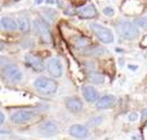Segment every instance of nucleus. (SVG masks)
Masks as SVG:
<instances>
[{"instance_id":"obj_1","label":"nucleus","mask_w":147,"mask_h":140,"mask_svg":"<svg viewBox=\"0 0 147 140\" xmlns=\"http://www.w3.org/2000/svg\"><path fill=\"white\" fill-rule=\"evenodd\" d=\"M34 87L36 89V91H39L43 95H53L57 91L58 85L54 80L40 76L34 81Z\"/></svg>"},{"instance_id":"obj_2","label":"nucleus","mask_w":147,"mask_h":140,"mask_svg":"<svg viewBox=\"0 0 147 140\" xmlns=\"http://www.w3.org/2000/svg\"><path fill=\"white\" fill-rule=\"evenodd\" d=\"M116 31L121 37L129 39V40L136 39L140 33V30H138L137 26L133 22H128V21H120L116 25Z\"/></svg>"},{"instance_id":"obj_3","label":"nucleus","mask_w":147,"mask_h":140,"mask_svg":"<svg viewBox=\"0 0 147 140\" xmlns=\"http://www.w3.org/2000/svg\"><path fill=\"white\" fill-rule=\"evenodd\" d=\"M90 30L93 31V33L98 37V40L102 41L103 44L114 43V33L107 27H103V26L98 25V23H90Z\"/></svg>"},{"instance_id":"obj_4","label":"nucleus","mask_w":147,"mask_h":140,"mask_svg":"<svg viewBox=\"0 0 147 140\" xmlns=\"http://www.w3.org/2000/svg\"><path fill=\"white\" fill-rule=\"evenodd\" d=\"M34 27H35L38 35L40 36V39L44 43H51L52 41V33H51V28H49L48 23L41 18H36L34 21Z\"/></svg>"},{"instance_id":"obj_5","label":"nucleus","mask_w":147,"mask_h":140,"mask_svg":"<svg viewBox=\"0 0 147 140\" xmlns=\"http://www.w3.org/2000/svg\"><path fill=\"white\" fill-rule=\"evenodd\" d=\"M3 75L4 77L10 82H20L23 79V73L21 72V69H18L13 64H8L3 68Z\"/></svg>"},{"instance_id":"obj_6","label":"nucleus","mask_w":147,"mask_h":140,"mask_svg":"<svg viewBox=\"0 0 147 140\" xmlns=\"http://www.w3.org/2000/svg\"><path fill=\"white\" fill-rule=\"evenodd\" d=\"M47 69L53 77H61L63 75V66L58 58H49L47 61Z\"/></svg>"},{"instance_id":"obj_7","label":"nucleus","mask_w":147,"mask_h":140,"mask_svg":"<svg viewBox=\"0 0 147 140\" xmlns=\"http://www.w3.org/2000/svg\"><path fill=\"white\" fill-rule=\"evenodd\" d=\"M39 133H40L43 136H45V138L54 136L57 133H58L57 122H54V121H45V122H43L40 126H39Z\"/></svg>"},{"instance_id":"obj_8","label":"nucleus","mask_w":147,"mask_h":140,"mask_svg":"<svg viewBox=\"0 0 147 140\" xmlns=\"http://www.w3.org/2000/svg\"><path fill=\"white\" fill-rule=\"evenodd\" d=\"M34 116H35V111L20 109L12 115V121L14 123H23V122H27L28 120H31Z\"/></svg>"},{"instance_id":"obj_9","label":"nucleus","mask_w":147,"mask_h":140,"mask_svg":"<svg viewBox=\"0 0 147 140\" xmlns=\"http://www.w3.org/2000/svg\"><path fill=\"white\" fill-rule=\"evenodd\" d=\"M25 62L28 67H31V68L35 69V71H38V72L44 71V62L41 61L39 57L34 55V54H26Z\"/></svg>"},{"instance_id":"obj_10","label":"nucleus","mask_w":147,"mask_h":140,"mask_svg":"<svg viewBox=\"0 0 147 140\" xmlns=\"http://www.w3.org/2000/svg\"><path fill=\"white\" fill-rule=\"evenodd\" d=\"M69 134L76 139H86L89 136V130L83 125H72L69 129Z\"/></svg>"},{"instance_id":"obj_11","label":"nucleus","mask_w":147,"mask_h":140,"mask_svg":"<svg viewBox=\"0 0 147 140\" xmlns=\"http://www.w3.org/2000/svg\"><path fill=\"white\" fill-rule=\"evenodd\" d=\"M78 14L83 19H92V18H96L98 15V13H97L96 7H93V5H85L83 8H79Z\"/></svg>"},{"instance_id":"obj_12","label":"nucleus","mask_w":147,"mask_h":140,"mask_svg":"<svg viewBox=\"0 0 147 140\" xmlns=\"http://www.w3.org/2000/svg\"><path fill=\"white\" fill-rule=\"evenodd\" d=\"M66 107L70 112L79 113V112H81V109H83V103H81V100L79 99V98L71 97V98H67L66 99Z\"/></svg>"},{"instance_id":"obj_13","label":"nucleus","mask_w":147,"mask_h":140,"mask_svg":"<svg viewBox=\"0 0 147 140\" xmlns=\"http://www.w3.org/2000/svg\"><path fill=\"white\" fill-rule=\"evenodd\" d=\"M83 95L84 98H85L86 102L89 103H96L98 102V91H97V89H94L93 86H84L83 87Z\"/></svg>"},{"instance_id":"obj_14","label":"nucleus","mask_w":147,"mask_h":140,"mask_svg":"<svg viewBox=\"0 0 147 140\" xmlns=\"http://www.w3.org/2000/svg\"><path fill=\"white\" fill-rule=\"evenodd\" d=\"M114 103H115V98L112 95H105L97 102V108L98 109H109V108H111L114 105Z\"/></svg>"},{"instance_id":"obj_15","label":"nucleus","mask_w":147,"mask_h":140,"mask_svg":"<svg viewBox=\"0 0 147 140\" xmlns=\"http://www.w3.org/2000/svg\"><path fill=\"white\" fill-rule=\"evenodd\" d=\"M0 22H1V27L4 28L5 31H14V30H17V22H16L13 18L3 17Z\"/></svg>"},{"instance_id":"obj_16","label":"nucleus","mask_w":147,"mask_h":140,"mask_svg":"<svg viewBox=\"0 0 147 140\" xmlns=\"http://www.w3.org/2000/svg\"><path fill=\"white\" fill-rule=\"evenodd\" d=\"M18 28L23 33L30 31V19H28V17H26V15L20 17V19H18Z\"/></svg>"},{"instance_id":"obj_17","label":"nucleus","mask_w":147,"mask_h":140,"mask_svg":"<svg viewBox=\"0 0 147 140\" xmlns=\"http://www.w3.org/2000/svg\"><path fill=\"white\" fill-rule=\"evenodd\" d=\"M106 53V49L102 46L96 45V46H89L88 49H84V54H93V55H102Z\"/></svg>"},{"instance_id":"obj_18","label":"nucleus","mask_w":147,"mask_h":140,"mask_svg":"<svg viewBox=\"0 0 147 140\" xmlns=\"http://www.w3.org/2000/svg\"><path fill=\"white\" fill-rule=\"evenodd\" d=\"M134 25L142 28H147V17H137L134 19Z\"/></svg>"},{"instance_id":"obj_19","label":"nucleus","mask_w":147,"mask_h":140,"mask_svg":"<svg viewBox=\"0 0 147 140\" xmlns=\"http://www.w3.org/2000/svg\"><path fill=\"white\" fill-rule=\"evenodd\" d=\"M89 45H90V41L86 37H79L76 40V46L78 48H85V46H89Z\"/></svg>"},{"instance_id":"obj_20","label":"nucleus","mask_w":147,"mask_h":140,"mask_svg":"<svg viewBox=\"0 0 147 140\" xmlns=\"http://www.w3.org/2000/svg\"><path fill=\"white\" fill-rule=\"evenodd\" d=\"M89 79H90L93 82H96V84H102V82L105 81V77L102 76V75H99V73L89 75Z\"/></svg>"},{"instance_id":"obj_21","label":"nucleus","mask_w":147,"mask_h":140,"mask_svg":"<svg viewBox=\"0 0 147 140\" xmlns=\"http://www.w3.org/2000/svg\"><path fill=\"white\" fill-rule=\"evenodd\" d=\"M114 8H111V7H106L103 9V14H106V15H112L114 14Z\"/></svg>"},{"instance_id":"obj_22","label":"nucleus","mask_w":147,"mask_h":140,"mask_svg":"<svg viewBox=\"0 0 147 140\" xmlns=\"http://www.w3.org/2000/svg\"><path fill=\"white\" fill-rule=\"evenodd\" d=\"M129 120L130 121H137L138 120V113L137 112H132L129 115Z\"/></svg>"},{"instance_id":"obj_23","label":"nucleus","mask_w":147,"mask_h":140,"mask_svg":"<svg viewBox=\"0 0 147 140\" xmlns=\"http://www.w3.org/2000/svg\"><path fill=\"white\" fill-rule=\"evenodd\" d=\"M102 122V118H98V120H92L90 123H97V125H99V123Z\"/></svg>"},{"instance_id":"obj_24","label":"nucleus","mask_w":147,"mask_h":140,"mask_svg":"<svg viewBox=\"0 0 147 140\" xmlns=\"http://www.w3.org/2000/svg\"><path fill=\"white\" fill-rule=\"evenodd\" d=\"M4 120H5V116H4V113H0V123H4Z\"/></svg>"},{"instance_id":"obj_25","label":"nucleus","mask_w":147,"mask_h":140,"mask_svg":"<svg viewBox=\"0 0 147 140\" xmlns=\"http://www.w3.org/2000/svg\"><path fill=\"white\" fill-rule=\"evenodd\" d=\"M132 140H143V139L138 135H134V136H132Z\"/></svg>"},{"instance_id":"obj_26","label":"nucleus","mask_w":147,"mask_h":140,"mask_svg":"<svg viewBox=\"0 0 147 140\" xmlns=\"http://www.w3.org/2000/svg\"><path fill=\"white\" fill-rule=\"evenodd\" d=\"M142 115H143V118H147V109L143 111V113H142Z\"/></svg>"},{"instance_id":"obj_27","label":"nucleus","mask_w":147,"mask_h":140,"mask_svg":"<svg viewBox=\"0 0 147 140\" xmlns=\"http://www.w3.org/2000/svg\"><path fill=\"white\" fill-rule=\"evenodd\" d=\"M35 3H36V4H40V3H41V0H36Z\"/></svg>"},{"instance_id":"obj_28","label":"nucleus","mask_w":147,"mask_h":140,"mask_svg":"<svg viewBox=\"0 0 147 140\" xmlns=\"http://www.w3.org/2000/svg\"><path fill=\"white\" fill-rule=\"evenodd\" d=\"M10 1H18V0H10Z\"/></svg>"}]
</instances>
